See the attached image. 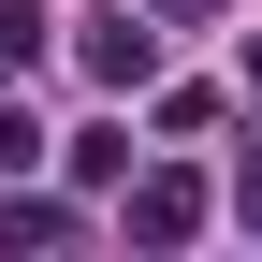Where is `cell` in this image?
<instances>
[{
  "mask_svg": "<svg viewBox=\"0 0 262 262\" xmlns=\"http://www.w3.org/2000/svg\"><path fill=\"white\" fill-rule=\"evenodd\" d=\"M29 58H44V15H29V0H0V73H29Z\"/></svg>",
  "mask_w": 262,
  "mask_h": 262,
  "instance_id": "obj_4",
  "label": "cell"
},
{
  "mask_svg": "<svg viewBox=\"0 0 262 262\" xmlns=\"http://www.w3.org/2000/svg\"><path fill=\"white\" fill-rule=\"evenodd\" d=\"M29 160H44V131H29V102H0V189H15Z\"/></svg>",
  "mask_w": 262,
  "mask_h": 262,
  "instance_id": "obj_5",
  "label": "cell"
},
{
  "mask_svg": "<svg viewBox=\"0 0 262 262\" xmlns=\"http://www.w3.org/2000/svg\"><path fill=\"white\" fill-rule=\"evenodd\" d=\"M73 58H88V88H117V102L160 88V29L131 15V0H88V15H73Z\"/></svg>",
  "mask_w": 262,
  "mask_h": 262,
  "instance_id": "obj_1",
  "label": "cell"
},
{
  "mask_svg": "<svg viewBox=\"0 0 262 262\" xmlns=\"http://www.w3.org/2000/svg\"><path fill=\"white\" fill-rule=\"evenodd\" d=\"M131 233H146V248H189V233H204V189H189V175H146V189H131Z\"/></svg>",
  "mask_w": 262,
  "mask_h": 262,
  "instance_id": "obj_2",
  "label": "cell"
},
{
  "mask_svg": "<svg viewBox=\"0 0 262 262\" xmlns=\"http://www.w3.org/2000/svg\"><path fill=\"white\" fill-rule=\"evenodd\" d=\"M248 233H262V189H248Z\"/></svg>",
  "mask_w": 262,
  "mask_h": 262,
  "instance_id": "obj_6",
  "label": "cell"
},
{
  "mask_svg": "<svg viewBox=\"0 0 262 262\" xmlns=\"http://www.w3.org/2000/svg\"><path fill=\"white\" fill-rule=\"evenodd\" d=\"M0 233H15V248H73V204H44V189L15 175V189H0Z\"/></svg>",
  "mask_w": 262,
  "mask_h": 262,
  "instance_id": "obj_3",
  "label": "cell"
}]
</instances>
